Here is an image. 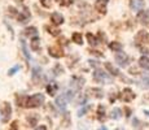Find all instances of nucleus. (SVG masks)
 <instances>
[{
    "label": "nucleus",
    "mask_w": 149,
    "mask_h": 130,
    "mask_svg": "<svg viewBox=\"0 0 149 130\" xmlns=\"http://www.w3.org/2000/svg\"><path fill=\"white\" fill-rule=\"evenodd\" d=\"M137 21H140V24L141 25H145L149 27V12L148 11H140L139 13H137Z\"/></svg>",
    "instance_id": "f8f14e48"
},
{
    "label": "nucleus",
    "mask_w": 149,
    "mask_h": 130,
    "mask_svg": "<svg viewBox=\"0 0 149 130\" xmlns=\"http://www.w3.org/2000/svg\"><path fill=\"white\" fill-rule=\"evenodd\" d=\"M135 40H136V43L149 44V34L147 33V31H144V30L139 31V33L136 34V37H135Z\"/></svg>",
    "instance_id": "9b49d317"
},
{
    "label": "nucleus",
    "mask_w": 149,
    "mask_h": 130,
    "mask_svg": "<svg viewBox=\"0 0 149 130\" xmlns=\"http://www.w3.org/2000/svg\"><path fill=\"white\" fill-rule=\"evenodd\" d=\"M71 122V118H70V115L68 113V112H65L64 117H62V125L64 126H69Z\"/></svg>",
    "instance_id": "2f4dec72"
},
{
    "label": "nucleus",
    "mask_w": 149,
    "mask_h": 130,
    "mask_svg": "<svg viewBox=\"0 0 149 130\" xmlns=\"http://www.w3.org/2000/svg\"><path fill=\"white\" fill-rule=\"evenodd\" d=\"M56 107L60 109V111H65L66 109V105H68V100H66V98H65V95L64 94H61L60 96H57L56 98Z\"/></svg>",
    "instance_id": "ddd939ff"
},
{
    "label": "nucleus",
    "mask_w": 149,
    "mask_h": 130,
    "mask_svg": "<svg viewBox=\"0 0 149 130\" xmlns=\"http://www.w3.org/2000/svg\"><path fill=\"white\" fill-rule=\"evenodd\" d=\"M92 108V104H86V105H83L81 109H79L78 111V116L79 117H82V116H84L86 113H87L88 111H90V109Z\"/></svg>",
    "instance_id": "c756f323"
},
{
    "label": "nucleus",
    "mask_w": 149,
    "mask_h": 130,
    "mask_svg": "<svg viewBox=\"0 0 149 130\" xmlns=\"http://www.w3.org/2000/svg\"><path fill=\"white\" fill-rule=\"evenodd\" d=\"M45 90L49 94V96H54V95L57 94V91H58V85H57L56 82H51L49 85H47Z\"/></svg>",
    "instance_id": "f3484780"
},
{
    "label": "nucleus",
    "mask_w": 149,
    "mask_h": 130,
    "mask_svg": "<svg viewBox=\"0 0 149 130\" xmlns=\"http://www.w3.org/2000/svg\"><path fill=\"white\" fill-rule=\"evenodd\" d=\"M87 99H88V96L87 95H82V96H79V99H78V104H81V105H86V103H87Z\"/></svg>",
    "instance_id": "ea45409f"
},
{
    "label": "nucleus",
    "mask_w": 149,
    "mask_h": 130,
    "mask_svg": "<svg viewBox=\"0 0 149 130\" xmlns=\"http://www.w3.org/2000/svg\"><path fill=\"white\" fill-rule=\"evenodd\" d=\"M110 117L113 118V120H119V118L122 117V111L119 108H113L110 112Z\"/></svg>",
    "instance_id": "c85d7f7f"
},
{
    "label": "nucleus",
    "mask_w": 149,
    "mask_h": 130,
    "mask_svg": "<svg viewBox=\"0 0 149 130\" xmlns=\"http://www.w3.org/2000/svg\"><path fill=\"white\" fill-rule=\"evenodd\" d=\"M132 124H134V126H135V128L137 129V130H140L143 128V126H145L147 125V124H143V122H140L139 120H137V118H134L132 120Z\"/></svg>",
    "instance_id": "e433bc0d"
},
{
    "label": "nucleus",
    "mask_w": 149,
    "mask_h": 130,
    "mask_svg": "<svg viewBox=\"0 0 149 130\" xmlns=\"http://www.w3.org/2000/svg\"><path fill=\"white\" fill-rule=\"evenodd\" d=\"M100 130H108V129L105 128V126H101V129H100Z\"/></svg>",
    "instance_id": "3c124183"
},
{
    "label": "nucleus",
    "mask_w": 149,
    "mask_h": 130,
    "mask_svg": "<svg viewBox=\"0 0 149 130\" xmlns=\"http://www.w3.org/2000/svg\"><path fill=\"white\" fill-rule=\"evenodd\" d=\"M90 53L95 55V56H97V57H104V53H101L100 51H96V50H90Z\"/></svg>",
    "instance_id": "a19ab883"
},
{
    "label": "nucleus",
    "mask_w": 149,
    "mask_h": 130,
    "mask_svg": "<svg viewBox=\"0 0 149 130\" xmlns=\"http://www.w3.org/2000/svg\"><path fill=\"white\" fill-rule=\"evenodd\" d=\"M71 40H73L75 44H78V46L83 44V37H82L81 33H73L71 34Z\"/></svg>",
    "instance_id": "393cba45"
},
{
    "label": "nucleus",
    "mask_w": 149,
    "mask_h": 130,
    "mask_svg": "<svg viewBox=\"0 0 149 130\" xmlns=\"http://www.w3.org/2000/svg\"><path fill=\"white\" fill-rule=\"evenodd\" d=\"M52 73L54 74V76H60V74H64L65 73V69H64V66L60 64V63H57V64L53 66Z\"/></svg>",
    "instance_id": "cd10ccee"
},
{
    "label": "nucleus",
    "mask_w": 149,
    "mask_h": 130,
    "mask_svg": "<svg viewBox=\"0 0 149 130\" xmlns=\"http://www.w3.org/2000/svg\"><path fill=\"white\" fill-rule=\"evenodd\" d=\"M116 61L118 63L119 66L125 68V66H127L128 63H130V57H128V55H126L125 52H117L116 53Z\"/></svg>",
    "instance_id": "0eeeda50"
},
{
    "label": "nucleus",
    "mask_w": 149,
    "mask_h": 130,
    "mask_svg": "<svg viewBox=\"0 0 149 130\" xmlns=\"http://www.w3.org/2000/svg\"><path fill=\"white\" fill-rule=\"evenodd\" d=\"M48 55L51 57H53V59H61V57L65 56V52L61 46L56 44V46H49L48 47Z\"/></svg>",
    "instance_id": "20e7f679"
},
{
    "label": "nucleus",
    "mask_w": 149,
    "mask_h": 130,
    "mask_svg": "<svg viewBox=\"0 0 149 130\" xmlns=\"http://www.w3.org/2000/svg\"><path fill=\"white\" fill-rule=\"evenodd\" d=\"M105 69L111 74V76H119V70L118 68H116L111 63H105Z\"/></svg>",
    "instance_id": "aec40b11"
},
{
    "label": "nucleus",
    "mask_w": 149,
    "mask_h": 130,
    "mask_svg": "<svg viewBox=\"0 0 149 130\" xmlns=\"http://www.w3.org/2000/svg\"><path fill=\"white\" fill-rule=\"evenodd\" d=\"M44 29L47 30V33L48 34H51L52 37H58L60 34H61V30L60 29H57V26H48V25H45L44 26Z\"/></svg>",
    "instance_id": "a211bd4d"
},
{
    "label": "nucleus",
    "mask_w": 149,
    "mask_h": 130,
    "mask_svg": "<svg viewBox=\"0 0 149 130\" xmlns=\"http://www.w3.org/2000/svg\"><path fill=\"white\" fill-rule=\"evenodd\" d=\"M92 78H93V81L97 82V83H110L111 82V78L108 76V73H105V72L101 70L100 68H97V69L93 70Z\"/></svg>",
    "instance_id": "f03ea898"
},
{
    "label": "nucleus",
    "mask_w": 149,
    "mask_h": 130,
    "mask_svg": "<svg viewBox=\"0 0 149 130\" xmlns=\"http://www.w3.org/2000/svg\"><path fill=\"white\" fill-rule=\"evenodd\" d=\"M88 63H90L91 66H93V68H96V69H97V66H99V63H97L96 60H88Z\"/></svg>",
    "instance_id": "c03bdc74"
},
{
    "label": "nucleus",
    "mask_w": 149,
    "mask_h": 130,
    "mask_svg": "<svg viewBox=\"0 0 149 130\" xmlns=\"http://www.w3.org/2000/svg\"><path fill=\"white\" fill-rule=\"evenodd\" d=\"M40 4L44 8H51L52 7V4H53V1L52 0H40Z\"/></svg>",
    "instance_id": "58836bf2"
},
{
    "label": "nucleus",
    "mask_w": 149,
    "mask_h": 130,
    "mask_svg": "<svg viewBox=\"0 0 149 130\" xmlns=\"http://www.w3.org/2000/svg\"><path fill=\"white\" fill-rule=\"evenodd\" d=\"M125 112H126V116H127V117L131 116V109L128 108V107H126V108H125Z\"/></svg>",
    "instance_id": "de8ad7c7"
},
{
    "label": "nucleus",
    "mask_w": 149,
    "mask_h": 130,
    "mask_svg": "<svg viewBox=\"0 0 149 130\" xmlns=\"http://www.w3.org/2000/svg\"><path fill=\"white\" fill-rule=\"evenodd\" d=\"M109 0H96L95 1V9L100 14H107V7Z\"/></svg>",
    "instance_id": "9d476101"
},
{
    "label": "nucleus",
    "mask_w": 149,
    "mask_h": 130,
    "mask_svg": "<svg viewBox=\"0 0 149 130\" xmlns=\"http://www.w3.org/2000/svg\"><path fill=\"white\" fill-rule=\"evenodd\" d=\"M86 95H87V96H93V98H96V99H102V98H104V91L99 87H91L86 91Z\"/></svg>",
    "instance_id": "1a4fd4ad"
},
{
    "label": "nucleus",
    "mask_w": 149,
    "mask_h": 130,
    "mask_svg": "<svg viewBox=\"0 0 149 130\" xmlns=\"http://www.w3.org/2000/svg\"><path fill=\"white\" fill-rule=\"evenodd\" d=\"M86 38H87V42L90 43V46H92V47H95V46L99 44V39H97L93 34L87 33V34H86Z\"/></svg>",
    "instance_id": "b1692460"
},
{
    "label": "nucleus",
    "mask_w": 149,
    "mask_h": 130,
    "mask_svg": "<svg viewBox=\"0 0 149 130\" xmlns=\"http://www.w3.org/2000/svg\"><path fill=\"white\" fill-rule=\"evenodd\" d=\"M49 18H51V24H52L53 26H60L65 22L64 16H62L60 12H53L52 14H51Z\"/></svg>",
    "instance_id": "6e6552de"
},
{
    "label": "nucleus",
    "mask_w": 149,
    "mask_h": 130,
    "mask_svg": "<svg viewBox=\"0 0 149 130\" xmlns=\"http://www.w3.org/2000/svg\"><path fill=\"white\" fill-rule=\"evenodd\" d=\"M144 100H149V94H148V95H145V96H144Z\"/></svg>",
    "instance_id": "09e8293b"
},
{
    "label": "nucleus",
    "mask_w": 149,
    "mask_h": 130,
    "mask_svg": "<svg viewBox=\"0 0 149 130\" xmlns=\"http://www.w3.org/2000/svg\"><path fill=\"white\" fill-rule=\"evenodd\" d=\"M97 118H99V121H101V122H104V121L107 120V116H105V107L102 105V104H100V105L97 107Z\"/></svg>",
    "instance_id": "6ab92c4d"
},
{
    "label": "nucleus",
    "mask_w": 149,
    "mask_h": 130,
    "mask_svg": "<svg viewBox=\"0 0 149 130\" xmlns=\"http://www.w3.org/2000/svg\"><path fill=\"white\" fill-rule=\"evenodd\" d=\"M30 50L36 52L40 50V39H39V37H34V38H31L30 40Z\"/></svg>",
    "instance_id": "dca6fc26"
},
{
    "label": "nucleus",
    "mask_w": 149,
    "mask_h": 130,
    "mask_svg": "<svg viewBox=\"0 0 149 130\" xmlns=\"http://www.w3.org/2000/svg\"><path fill=\"white\" fill-rule=\"evenodd\" d=\"M0 115H1V121L4 124H7L8 121L10 120V116H12V105H10V103L4 102L1 104V108H0Z\"/></svg>",
    "instance_id": "7ed1b4c3"
},
{
    "label": "nucleus",
    "mask_w": 149,
    "mask_h": 130,
    "mask_svg": "<svg viewBox=\"0 0 149 130\" xmlns=\"http://www.w3.org/2000/svg\"><path fill=\"white\" fill-rule=\"evenodd\" d=\"M128 73H130V74H132V76H137V74H140V73H139V70H137V69L135 68V66H132V68H130V69H128Z\"/></svg>",
    "instance_id": "79ce46f5"
},
{
    "label": "nucleus",
    "mask_w": 149,
    "mask_h": 130,
    "mask_svg": "<svg viewBox=\"0 0 149 130\" xmlns=\"http://www.w3.org/2000/svg\"><path fill=\"white\" fill-rule=\"evenodd\" d=\"M16 102H17V105L22 107V105H25V102H26V98H24L22 95H17V96H16Z\"/></svg>",
    "instance_id": "72a5a7b5"
},
{
    "label": "nucleus",
    "mask_w": 149,
    "mask_h": 130,
    "mask_svg": "<svg viewBox=\"0 0 149 130\" xmlns=\"http://www.w3.org/2000/svg\"><path fill=\"white\" fill-rule=\"evenodd\" d=\"M74 3H75V0H61L60 1V5L61 7H70V5H73Z\"/></svg>",
    "instance_id": "4c0bfd02"
},
{
    "label": "nucleus",
    "mask_w": 149,
    "mask_h": 130,
    "mask_svg": "<svg viewBox=\"0 0 149 130\" xmlns=\"http://www.w3.org/2000/svg\"><path fill=\"white\" fill-rule=\"evenodd\" d=\"M86 79L83 77H79V76H73L70 78V89H73L75 92H78L83 87L84 85Z\"/></svg>",
    "instance_id": "39448f33"
},
{
    "label": "nucleus",
    "mask_w": 149,
    "mask_h": 130,
    "mask_svg": "<svg viewBox=\"0 0 149 130\" xmlns=\"http://www.w3.org/2000/svg\"><path fill=\"white\" fill-rule=\"evenodd\" d=\"M21 47H22V51H24V55H25V57H26L27 60H31V56H30V53H29V51H27V47H26V43H25V40H24V39L21 40Z\"/></svg>",
    "instance_id": "7c9ffc66"
},
{
    "label": "nucleus",
    "mask_w": 149,
    "mask_h": 130,
    "mask_svg": "<svg viewBox=\"0 0 149 130\" xmlns=\"http://www.w3.org/2000/svg\"><path fill=\"white\" fill-rule=\"evenodd\" d=\"M45 98L44 95L38 92V94L30 95V96L26 98V102H25V107L26 108H39L43 103H44Z\"/></svg>",
    "instance_id": "f257e3e1"
},
{
    "label": "nucleus",
    "mask_w": 149,
    "mask_h": 130,
    "mask_svg": "<svg viewBox=\"0 0 149 130\" xmlns=\"http://www.w3.org/2000/svg\"><path fill=\"white\" fill-rule=\"evenodd\" d=\"M75 94H77V92L74 91L73 89H66V90L64 91V95H65V98H66L68 102H71V100L75 98Z\"/></svg>",
    "instance_id": "bb28decb"
},
{
    "label": "nucleus",
    "mask_w": 149,
    "mask_h": 130,
    "mask_svg": "<svg viewBox=\"0 0 149 130\" xmlns=\"http://www.w3.org/2000/svg\"><path fill=\"white\" fill-rule=\"evenodd\" d=\"M117 99V94H111L110 95V98H109V102L110 103H114V100Z\"/></svg>",
    "instance_id": "a18cd8bd"
},
{
    "label": "nucleus",
    "mask_w": 149,
    "mask_h": 130,
    "mask_svg": "<svg viewBox=\"0 0 149 130\" xmlns=\"http://www.w3.org/2000/svg\"><path fill=\"white\" fill-rule=\"evenodd\" d=\"M31 79H33V82L35 83V85H38L39 82H40L42 79V70L39 66H34L33 68V72H31Z\"/></svg>",
    "instance_id": "2eb2a0df"
},
{
    "label": "nucleus",
    "mask_w": 149,
    "mask_h": 130,
    "mask_svg": "<svg viewBox=\"0 0 149 130\" xmlns=\"http://www.w3.org/2000/svg\"><path fill=\"white\" fill-rule=\"evenodd\" d=\"M130 7H131V9L135 11V12H140V11H143L145 7V0H131Z\"/></svg>",
    "instance_id": "4468645a"
},
{
    "label": "nucleus",
    "mask_w": 149,
    "mask_h": 130,
    "mask_svg": "<svg viewBox=\"0 0 149 130\" xmlns=\"http://www.w3.org/2000/svg\"><path fill=\"white\" fill-rule=\"evenodd\" d=\"M139 66L145 70H149V57L147 56H141L139 59Z\"/></svg>",
    "instance_id": "5701e85b"
},
{
    "label": "nucleus",
    "mask_w": 149,
    "mask_h": 130,
    "mask_svg": "<svg viewBox=\"0 0 149 130\" xmlns=\"http://www.w3.org/2000/svg\"><path fill=\"white\" fill-rule=\"evenodd\" d=\"M24 34L26 37H38V29L35 27V26H30V27H26L24 30Z\"/></svg>",
    "instance_id": "412c9836"
},
{
    "label": "nucleus",
    "mask_w": 149,
    "mask_h": 130,
    "mask_svg": "<svg viewBox=\"0 0 149 130\" xmlns=\"http://www.w3.org/2000/svg\"><path fill=\"white\" fill-rule=\"evenodd\" d=\"M19 69H21V66H19V65H14V66H13V68H10V69H9V70H8V76H9V77H12V76H14V74H16V73H17V72H18V70H19Z\"/></svg>",
    "instance_id": "c9c22d12"
},
{
    "label": "nucleus",
    "mask_w": 149,
    "mask_h": 130,
    "mask_svg": "<svg viewBox=\"0 0 149 130\" xmlns=\"http://www.w3.org/2000/svg\"><path fill=\"white\" fill-rule=\"evenodd\" d=\"M35 130H48V129H47V126L45 125H39V126H36L35 128Z\"/></svg>",
    "instance_id": "49530a36"
},
{
    "label": "nucleus",
    "mask_w": 149,
    "mask_h": 130,
    "mask_svg": "<svg viewBox=\"0 0 149 130\" xmlns=\"http://www.w3.org/2000/svg\"><path fill=\"white\" fill-rule=\"evenodd\" d=\"M8 13L10 14V16H13L14 18H16L17 16H18V13H19V11L17 9V8H14V7H8Z\"/></svg>",
    "instance_id": "f704fd0d"
},
{
    "label": "nucleus",
    "mask_w": 149,
    "mask_h": 130,
    "mask_svg": "<svg viewBox=\"0 0 149 130\" xmlns=\"http://www.w3.org/2000/svg\"><path fill=\"white\" fill-rule=\"evenodd\" d=\"M109 48H110L111 51H114V52H121L122 51V48H123V46H122V43H119V42H110L109 43Z\"/></svg>",
    "instance_id": "a878e982"
},
{
    "label": "nucleus",
    "mask_w": 149,
    "mask_h": 130,
    "mask_svg": "<svg viewBox=\"0 0 149 130\" xmlns=\"http://www.w3.org/2000/svg\"><path fill=\"white\" fill-rule=\"evenodd\" d=\"M9 130H18V121H13Z\"/></svg>",
    "instance_id": "37998d69"
},
{
    "label": "nucleus",
    "mask_w": 149,
    "mask_h": 130,
    "mask_svg": "<svg viewBox=\"0 0 149 130\" xmlns=\"http://www.w3.org/2000/svg\"><path fill=\"white\" fill-rule=\"evenodd\" d=\"M140 87L149 90V78H145V77L141 78V81H140Z\"/></svg>",
    "instance_id": "473e14b6"
},
{
    "label": "nucleus",
    "mask_w": 149,
    "mask_h": 130,
    "mask_svg": "<svg viewBox=\"0 0 149 130\" xmlns=\"http://www.w3.org/2000/svg\"><path fill=\"white\" fill-rule=\"evenodd\" d=\"M135 98H136V94H135V92H134L132 90H131V89H128V87L123 89L122 92L119 94V99L123 100V102H126V103L132 102Z\"/></svg>",
    "instance_id": "423d86ee"
},
{
    "label": "nucleus",
    "mask_w": 149,
    "mask_h": 130,
    "mask_svg": "<svg viewBox=\"0 0 149 130\" xmlns=\"http://www.w3.org/2000/svg\"><path fill=\"white\" fill-rule=\"evenodd\" d=\"M144 113H145V115H147V116L149 117V111H144Z\"/></svg>",
    "instance_id": "8fccbe9b"
},
{
    "label": "nucleus",
    "mask_w": 149,
    "mask_h": 130,
    "mask_svg": "<svg viewBox=\"0 0 149 130\" xmlns=\"http://www.w3.org/2000/svg\"><path fill=\"white\" fill-rule=\"evenodd\" d=\"M38 121H39V116L36 113H33V115H29L27 116V122H29V126L34 128L35 125H38Z\"/></svg>",
    "instance_id": "4be33fe9"
}]
</instances>
